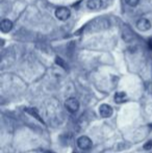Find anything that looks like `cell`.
Instances as JSON below:
<instances>
[{
	"instance_id": "9c48e42d",
	"label": "cell",
	"mask_w": 152,
	"mask_h": 153,
	"mask_svg": "<svg viewBox=\"0 0 152 153\" xmlns=\"http://www.w3.org/2000/svg\"><path fill=\"white\" fill-rule=\"evenodd\" d=\"M13 28V22L8 19H4V20L1 21L0 23V29H1L2 32H8L10 31Z\"/></svg>"
},
{
	"instance_id": "30bf717a",
	"label": "cell",
	"mask_w": 152,
	"mask_h": 153,
	"mask_svg": "<svg viewBox=\"0 0 152 153\" xmlns=\"http://www.w3.org/2000/svg\"><path fill=\"white\" fill-rule=\"evenodd\" d=\"M25 111H26L27 114H29L31 117H33L35 119H37L39 122H41L42 124H45L44 121H43V119L41 118V116L39 115L38 111L36 108H33V107H26V108H25Z\"/></svg>"
},
{
	"instance_id": "5bb4252c",
	"label": "cell",
	"mask_w": 152,
	"mask_h": 153,
	"mask_svg": "<svg viewBox=\"0 0 152 153\" xmlns=\"http://www.w3.org/2000/svg\"><path fill=\"white\" fill-rule=\"evenodd\" d=\"M144 149L145 150H150L152 149V141H148L146 144L144 145Z\"/></svg>"
},
{
	"instance_id": "6da1fadb",
	"label": "cell",
	"mask_w": 152,
	"mask_h": 153,
	"mask_svg": "<svg viewBox=\"0 0 152 153\" xmlns=\"http://www.w3.org/2000/svg\"><path fill=\"white\" fill-rule=\"evenodd\" d=\"M110 26V22L106 18H98L93 20L87 27V30L89 32H98L108 29Z\"/></svg>"
},
{
	"instance_id": "8992f818",
	"label": "cell",
	"mask_w": 152,
	"mask_h": 153,
	"mask_svg": "<svg viewBox=\"0 0 152 153\" xmlns=\"http://www.w3.org/2000/svg\"><path fill=\"white\" fill-rule=\"evenodd\" d=\"M136 27H138V29L141 31H147L151 28V23L148 19L142 18V19H140V20H138V22H136Z\"/></svg>"
},
{
	"instance_id": "277c9868",
	"label": "cell",
	"mask_w": 152,
	"mask_h": 153,
	"mask_svg": "<svg viewBox=\"0 0 152 153\" xmlns=\"http://www.w3.org/2000/svg\"><path fill=\"white\" fill-rule=\"evenodd\" d=\"M92 145H93V143H92L91 139L87 135H81L77 140V146L82 150H89L92 147Z\"/></svg>"
},
{
	"instance_id": "e0dca14e",
	"label": "cell",
	"mask_w": 152,
	"mask_h": 153,
	"mask_svg": "<svg viewBox=\"0 0 152 153\" xmlns=\"http://www.w3.org/2000/svg\"><path fill=\"white\" fill-rule=\"evenodd\" d=\"M45 153H53V152H51V151H46Z\"/></svg>"
},
{
	"instance_id": "ba28073f",
	"label": "cell",
	"mask_w": 152,
	"mask_h": 153,
	"mask_svg": "<svg viewBox=\"0 0 152 153\" xmlns=\"http://www.w3.org/2000/svg\"><path fill=\"white\" fill-rule=\"evenodd\" d=\"M87 6L92 10H98L103 6V0H89Z\"/></svg>"
},
{
	"instance_id": "5b68a950",
	"label": "cell",
	"mask_w": 152,
	"mask_h": 153,
	"mask_svg": "<svg viewBox=\"0 0 152 153\" xmlns=\"http://www.w3.org/2000/svg\"><path fill=\"white\" fill-rule=\"evenodd\" d=\"M113 107L108 104H102L99 107V114L102 118H110L113 115Z\"/></svg>"
},
{
	"instance_id": "2e32d148",
	"label": "cell",
	"mask_w": 152,
	"mask_h": 153,
	"mask_svg": "<svg viewBox=\"0 0 152 153\" xmlns=\"http://www.w3.org/2000/svg\"><path fill=\"white\" fill-rule=\"evenodd\" d=\"M148 91L151 93L152 94V82H150L149 83V87H148Z\"/></svg>"
},
{
	"instance_id": "ac0fdd59",
	"label": "cell",
	"mask_w": 152,
	"mask_h": 153,
	"mask_svg": "<svg viewBox=\"0 0 152 153\" xmlns=\"http://www.w3.org/2000/svg\"><path fill=\"white\" fill-rule=\"evenodd\" d=\"M151 127H152V125H151Z\"/></svg>"
},
{
	"instance_id": "7c38bea8",
	"label": "cell",
	"mask_w": 152,
	"mask_h": 153,
	"mask_svg": "<svg viewBox=\"0 0 152 153\" xmlns=\"http://www.w3.org/2000/svg\"><path fill=\"white\" fill-rule=\"evenodd\" d=\"M55 62H56L57 65H59V67H62V68H64V69H67L68 68V66H67V64H66V62L64 61L62 57H59V56H56L55 57Z\"/></svg>"
},
{
	"instance_id": "52a82bcc",
	"label": "cell",
	"mask_w": 152,
	"mask_h": 153,
	"mask_svg": "<svg viewBox=\"0 0 152 153\" xmlns=\"http://www.w3.org/2000/svg\"><path fill=\"white\" fill-rule=\"evenodd\" d=\"M122 39H123V41L126 43H131L132 41H133V39H134L133 33H132V31L130 30L128 27L125 26L122 29Z\"/></svg>"
},
{
	"instance_id": "7a4b0ae2",
	"label": "cell",
	"mask_w": 152,
	"mask_h": 153,
	"mask_svg": "<svg viewBox=\"0 0 152 153\" xmlns=\"http://www.w3.org/2000/svg\"><path fill=\"white\" fill-rule=\"evenodd\" d=\"M65 107L67 108V111H69L70 113L75 114L77 111L79 109V102L76 98H68L65 102Z\"/></svg>"
},
{
	"instance_id": "4fadbf2b",
	"label": "cell",
	"mask_w": 152,
	"mask_h": 153,
	"mask_svg": "<svg viewBox=\"0 0 152 153\" xmlns=\"http://www.w3.org/2000/svg\"><path fill=\"white\" fill-rule=\"evenodd\" d=\"M126 4H128L129 6H136L139 4V2H140V0H125Z\"/></svg>"
},
{
	"instance_id": "3957f363",
	"label": "cell",
	"mask_w": 152,
	"mask_h": 153,
	"mask_svg": "<svg viewBox=\"0 0 152 153\" xmlns=\"http://www.w3.org/2000/svg\"><path fill=\"white\" fill-rule=\"evenodd\" d=\"M70 16H71V12H70L69 8L65 7V6L59 7L55 10V17L61 21H66L67 19L70 18Z\"/></svg>"
},
{
	"instance_id": "9a60e30c",
	"label": "cell",
	"mask_w": 152,
	"mask_h": 153,
	"mask_svg": "<svg viewBox=\"0 0 152 153\" xmlns=\"http://www.w3.org/2000/svg\"><path fill=\"white\" fill-rule=\"evenodd\" d=\"M148 45H149V48L152 49V38L148 41Z\"/></svg>"
},
{
	"instance_id": "8fae6325",
	"label": "cell",
	"mask_w": 152,
	"mask_h": 153,
	"mask_svg": "<svg viewBox=\"0 0 152 153\" xmlns=\"http://www.w3.org/2000/svg\"><path fill=\"white\" fill-rule=\"evenodd\" d=\"M126 100V93L124 92H118L115 95V101L117 103H123Z\"/></svg>"
}]
</instances>
